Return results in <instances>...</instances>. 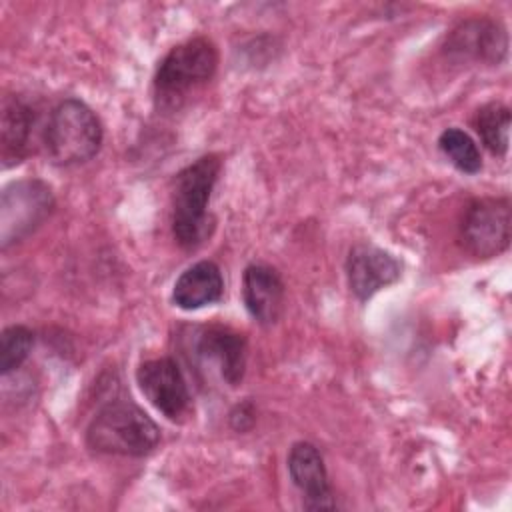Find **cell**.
<instances>
[{
  "mask_svg": "<svg viewBox=\"0 0 512 512\" xmlns=\"http://www.w3.org/2000/svg\"><path fill=\"white\" fill-rule=\"evenodd\" d=\"M220 168L222 162L216 154H204L182 168L174 178L172 234L174 240L186 250L198 248L214 230L208 204Z\"/></svg>",
  "mask_w": 512,
  "mask_h": 512,
  "instance_id": "obj_1",
  "label": "cell"
},
{
  "mask_svg": "<svg viewBox=\"0 0 512 512\" xmlns=\"http://www.w3.org/2000/svg\"><path fill=\"white\" fill-rule=\"evenodd\" d=\"M160 442L158 424L136 402L114 398L100 406L86 428L90 450L114 456L140 458Z\"/></svg>",
  "mask_w": 512,
  "mask_h": 512,
  "instance_id": "obj_2",
  "label": "cell"
},
{
  "mask_svg": "<svg viewBox=\"0 0 512 512\" xmlns=\"http://www.w3.org/2000/svg\"><path fill=\"white\" fill-rule=\"evenodd\" d=\"M218 68V50L212 40L196 36L176 44L154 74V102L158 110L176 112Z\"/></svg>",
  "mask_w": 512,
  "mask_h": 512,
  "instance_id": "obj_3",
  "label": "cell"
},
{
  "mask_svg": "<svg viewBox=\"0 0 512 512\" xmlns=\"http://www.w3.org/2000/svg\"><path fill=\"white\" fill-rule=\"evenodd\" d=\"M42 138L52 164L74 166L92 160L100 152L104 130L86 102L66 98L52 108Z\"/></svg>",
  "mask_w": 512,
  "mask_h": 512,
  "instance_id": "obj_4",
  "label": "cell"
},
{
  "mask_svg": "<svg viewBox=\"0 0 512 512\" xmlns=\"http://www.w3.org/2000/svg\"><path fill=\"white\" fill-rule=\"evenodd\" d=\"M52 188L38 178L10 182L0 194L2 250L30 236L54 210Z\"/></svg>",
  "mask_w": 512,
  "mask_h": 512,
  "instance_id": "obj_5",
  "label": "cell"
},
{
  "mask_svg": "<svg viewBox=\"0 0 512 512\" xmlns=\"http://www.w3.org/2000/svg\"><path fill=\"white\" fill-rule=\"evenodd\" d=\"M512 212L506 196L472 200L460 220V240L466 252L476 258L502 254L510 244Z\"/></svg>",
  "mask_w": 512,
  "mask_h": 512,
  "instance_id": "obj_6",
  "label": "cell"
},
{
  "mask_svg": "<svg viewBox=\"0 0 512 512\" xmlns=\"http://www.w3.org/2000/svg\"><path fill=\"white\" fill-rule=\"evenodd\" d=\"M136 382L146 400L172 422H182L192 410L188 382L170 356L144 360L136 370Z\"/></svg>",
  "mask_w": 512,
  "mask_h": 512,
  "instance_id": "obj_7",
  "label": "cell"
},
{
  "mask_svg": "<svg viewBox=\"0 0 512 512\" xmlns=\"http://www.w3.org/2000/svg\"><path fill=\"white\" fill-rule=\"evenodd\" d=\"M444 52L458 62H482L498 66L508 52V36L500 22L490 18H468L452 28Z\"/></svg>",
  "mask_w": 512,
  "mask_h": 512,
  "instance_id": "obj_8",
  "label": "cell"
},
{
  "mask_svg": "<svg viewBox=\"0 0 512 512\" xmlns=\"http://www.w3.org/2000/svg\"><path fill=\"white\" fill-rule=\"evenodd\" d=\"M402 274V262L374 244L360 242L352 246L346 258V278L350 292L360 300H370L382 288L394 284Z\"/></svg>",
  "mask_w": 512,
  "mask_h": 512,
  "instance_id": "obj_9",
  "label": "cell"
},
{
  "mask_svg": "<svg viewBox=\"0 0 512 512\" xmlns=\"http://www.w3.org/2000/svg\"><path fill=\"white\" fill-rule=\"evenodd\" d=\"M194 350L204 364L218 370L228 386H238L242 382L248 352L244 334L218 324L204 326L196 334Z\"/></svg>",
  "mask_w": 512,
  "mask_h": 512,
  "instance_id": "obj_10",
  "label": "cell"
},
{
  "mask_svg": "<svg viewBox=\"0 0 512 512\" xmlns=\"http://www.w3.org/2000/svg\"><path fill=\"white\" fill-rule=\"evenodd\" d=\"M288 474L308 510H334L328 472L320 450L312 442H296L288 452Z\"/></svg>",
  "mask_w": 512,
  "mask_h": 512,
  "instance_id": "obj_11",
  "label": "cell"
},
{
  "mask_svg": "<svg viewBox=\"0 0 512 512\" xmlns=\"http://www.w3.org/2000/svg\"><path fill=\"white\" fill-rule=\"evenodd\" d=\"M242 300L254 322L272 326L284 308V282L276 268L250 264L242 276Z\"/></svg>",
  "mask_w": 512,
  "mask_h": 512,
  "instance_id": "obj_12",
  "label": "cell"
},
{
  "mask_svg": "<svg viewBox=\"0 0 512 512\" xmlns=\"http://www.w3.org/2000/svg\"><path fill=\"white\" fill-rule=\"evenodd\" d=\"M34 108L16 94L2 98L0 112V154L4 168L22 162L30 148V138L34 130Z\"/></svg>",
  "mask_w": 512,
  "mask_h": 512,
  "instance_id": "obj_13",
  "label": "cell"
},
{
  "mask_svg": "<svg viewBox=\"0 0 512 512\" xmlns=\"http://www.w3.org/2000/svg\"><path fill=\"white\" fill-rule=\"evenodd\" d=\"M224 294L222 270L212 260H200L188 266L174 282L172 302L182 310H200L216 304Z\"/></svg>",
  "mask_w": 512,
  "mask_h": 512,
  "instance_id": "obj_14",
  "label": "cell"
},
{
  "mask_svg": "<svg viewBox=\"0 0 512 512\" xmlns=\"http://www.w3.org/2000/svg\"><path fill=\"white\" fill-rule=\"evenodd\" d=\"M482 144L494 156H506L510 144V108L502 102L484 104L474 118Z\"/></svg>",
  "mask_w": 512,
  "mask_h": 512,
  "instance_id": "obj_15",
  "label": "cell"
},
{
  "mask_svg": "<svg viewBox=\"0 0 512 512\" xmlns=\"http://www.w3.org/2000/svg\"><path fill=\"white\" fill-rule=\"evenodd\" d=\"M440 152L450 164L464 174H478L482 170V154L468 132L460 128H446L438 136Z\"/></svg>",
  "mask_w": 512,
  "mask_h": 512,
  "instance_id": "obj_16",
  "label": "cell"
},
{
  "mask_svg": "<svg viewBox=\"0 0 512 512\" xmlns=\"http://www.w3.org/2000/svg\"><path fill=\"white\" fill-rule=\"evenodd\" d=\"M32 346H34V334L30 328H26L22 324L4 328V332L0 336V372H2V376H8L10 372L18 370L30 356Z\"/></svg>",
  "mask_w": 512,
  "mask_h": 512,
  "instance_id": "obj_17",
  "label": "cell"
},
{
  "mask_svg": "<svg viewBox=\"0 0 512 512\" xmlns=\"http://www.w3.org/2000/svg\"><path fill=\"white\" fill-rule=\"evenodd\" d=\"M230 424L234 430L238 432H246L252 428L254 424V406L250 402H242L238 404L232 412H230Z\"/></svg>",
  "mask_w": 512,
  "mask_h": 512,
  "instance_id": "obj_18",
  "label": "cell"
}]
</instances>
